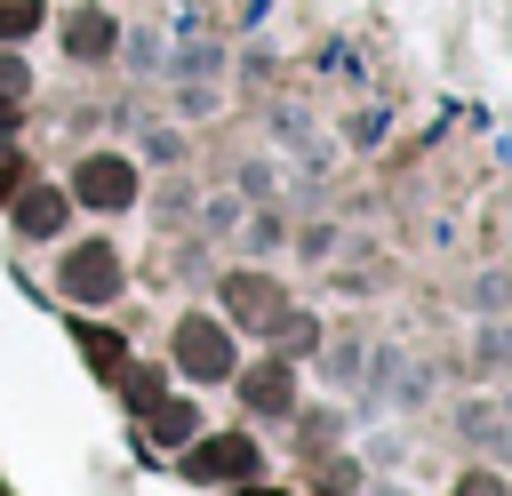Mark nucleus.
I'll list each match as a JSON object with an SVG mask.
<instances>
[{
  "label": "nucleus",
  "instance_id": "1",
  "mask_svg": "<svg viewBox=\"0 0 512 496\" xmlns=\"http://www.w3.org/2000/svg\"><path fill=\"white\" fill-rule=\"evenodd\" d=\"M176 368H184L192 384H224V376H232V336H224V320L184 312V320H176Z\"/></svg>",
  "mask_w": 512,
  "mask_h": 496
},
{
  "label": "nucleus",
  "instance_id": "2",
  "mask_svg": "<svg viewBox=\"0 0 512 496\" xmlns=\"http://www.w3.org/2000/svg\"><path fill=\"white\" fill-rule=\"evenodd\" d=\"M72 200H88V208H128V200H136V168H128L120 152H88L80 176H72Z\"/></svg>",
  "mask_w": 512,
  "mask_h": 496
},
{
  "label": "nucleus",
  "instance_id": "3",
  "mask_svg": "<svg viewBox=\"0 0 512 496\" xmlns=\"http://www.w3.org/2000/svg\"><path fill=\"white\" fill-rule=\"evenodd\" d=\"M64 296L72 304H104V296H120V256L96 240V248H72L64 256Z\"/></svg>",
  "mask_w": 512,
  "mask_h": 496
},
{
  "label": "nucleus",
  "instance_id": "4",
  "mask_svg": "<svg viewBox=\"0 0 512 496\" xmlns=\"http://www.w3.org/2000/svg\"><path fill=\"white\" fill-rule=\"evenodd\" d=\"M184 472H192V480H248V472H256V440H240V432L200 440V448L184 456Z\"/></svg>",
  "mask_w": 512,
  "mask_h": 496
},
{
  "label": "nucleus",
  "instance_id": "5",
  "mask_svg": "<svg viewBox=\"0 0 512 496\" xmlns=\"http://www.w3.org/2000/svg\"><path fill=\"white\" fill-rule=\"evenodd\" d=\"M224 304H232L248 328H272V320L288 312V304H280V288H272L264 272H232V280H224Z\"/></svg>",
  "mask_w": 512,
  "mask_h": 496
},
{
  "label": "nucleus",
  "instance_id": "6",
  "mask_svg": "<svg viewBox=\"0 0 512 496\" xmlns=\"http://www.w3.org/2000/svg\"><path fill=\"white\" fill-rule=\"evenodd\" d=\"M240 400H248L256 416H288V408H296V376H288V360L248 368V376H240Z\"/></svg>",
  "mask_w": 512,
  "mask_h": 496
},
{
  "label": "nucleus",
  "instance_id": "7",
  "mask_svg": "<svg viewBox=\"0 0 512 496\" xmlns=\"http://www.w3.org/2000/svg\"><path fill=\"white\" fill-rule=\"evenodd\" d=\"M64 48L96 64V56L112 48V16H104V8H72V16H64Z\"/></svg>",
  "mask_w": 512,
  "mask_h": 496
},
{
  "label": "nucleus",
  "instance_id": "8",
  "mask_svg": "<svg viewBox=\"0 0 512 496\" xmlns=\"http://www.w3.org/2000/svg\"><path fill=\"white\" fill-rule=\"evenodd\" d=\"M16 224H24V232H40V240H48V232H56V224H64V192H48V184H32V192H24V200H16Z\"/></svg>",
  "mask_w": 512,
  "mask_h": 496
},
{
  "label": "nucleus",
  "instance_id": "9",
  "mask_svg": "<svg viewBox=\"0 0 512 496\" xmlns=\"http://www.w3.org/2000/svg\"><path fill=\"white\" fill-rule=\"evenodd\" d=\"M144 416H152V440H160V448H176V440H192V432H200V416H192L184 400H152Z\"/></svg>",
  "mask_w": 512,
  "mask_h": 496
},
{
  "label": "nucleus",
  "instance_id": "10",
  "mask_svg": "<svg viewBox=\"0 0 512 496\" xmlns=\"http://www.w3.org/2000/svg\"><path fill=\"white\" fill-rule=\"evenodd\" d=\"M80 352H88V368H104V376H120V360H128L112 328H80Z\"/></svg>",
  "mask_w": 512,
  "mask_h": 496
},
{
  "label": "nucleus",
  "instance_id": "11",
  "mask_svg": "<svg viewBox=\"0 0 512 496\" xmlns=\"http://www.w3.org/2000/svg\"><path fill=\"white\" fill-rule=\"evenodd\" d=\"M40 32V0H0V40H32Z\"/></svg>",
  "mask_w": 512,
  "mask_h": 496
},
{
  "label": "nucleus",
  "instance_id": "12",
  "mask_svg": "<svg viewBox=\"0 0 512 496\" xmlns=\"http://www.w3.org/2000/svg\"><path fill=\"white\" fill-rule=\"evenodd\" d=\"M112 384L128 392V408H152V400H160V376H152V368H128V360H120V376H112Z\"/></svg>",
  "mask_w": 512,
  "mask_h": 496
},
{
  "label": "nucleus",
  "instance_id": "13",
  "mask_svg": "<svg viewBox=\"0 0 512 496\" xmlns=\"http://www.w3.org/2000/svg\"><path fill=\"white\" fill-rule=\"evenodd\" d=\"M32 88V64L24 56H0V96H24Z\"/></svg>",
  "mask_w": 512,
  "mask_h": 496
},
{
  "label": "nucleus",
  "instance_id": "14",
  "mask_svg": "<svg viewBox=\"0 0 512 496\" xmlns=\"http://www.w3.org/2000/svg\"><path fill=\"white\" fill-rule=\"evenodd\" d=\"M456 496H504V488H496V480H488V472H472V480H464V488H456Z\"/></svg>",
  "mask_w": 512,
  "mask_h": 496
},
{
  "label": "nucleus",
  "instance_id": "15",
  "mask_svg": "<svg viewBox=\"0 0 512 496\" xmlns=\"http://www.w3.org/2000/svg\"><path fill=\"white\" fill-rule=\"evenodd\" d=\"M8 128H16V96H0V136H8Z\"/></svg>",
  "mask_w": 512,
  "mask_h": 496
},
{
  "label": "nucleus",
  "instance_id": "16",
  "mask_svg": "<svg viewBox=\"0 0 512 496\" xmlns=\"http://www.w3.org/2000/svg\"><path fill=\"white\" fill-rule=\"evenodd\" d=\"M248 496H288V488H248Z\"/></svg>",
  "mask_w": 512,
  "mask_h": 496
}]
</instances>
